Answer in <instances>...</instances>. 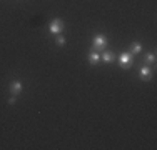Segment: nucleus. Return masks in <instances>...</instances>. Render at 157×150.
<instances>
[{"label": "nucleus", "mask_w": 157, "mask_h": 150, "mask_svg": "<svg viewBox=\"0 0 157 150\" xmlns=\"http://www.w3.org/2000/svg\"><path fill=\"white\" fill-rule=\"evenodd\" d=\"M139 75H140V78H142V80H145V82H147L149 80V78H151V69H149V67L147 65H144V67H140V70H139Z\"/></svg>", "instance_id": "5"}, {"label": "nucleus", "mask_w": 157, "mask_h": 150, "mask_svg": "<svg viewBox=\"0 0 157 150\" xmlns=\"http://www.w3.org/2000/svg\"><path fill=\"white\" fill-rule=\"evenodd\" d=\"M99 60H100V54H99V52L92 50L90 54H89V63H90V65H97Z\"/></svg>", "instance_id": "7"}, {"label": "nucleus", "mask_w": 157, "mask_h": 150, "mask_svg": "<svg viewBox=\"0 0 157 150\" xmlns=\"http://www.w3.org/2000/svg\"><path fill=\"white\" fill-rule=\"evenodd\" d=\"M55 43H57L59 47L65 45V37H63V35H59V37H57V40H55Z\"/></svg>", "instance_id": "10"}, {"label": "nucleus", "mask_w": 157, "mask_h": 150, "mask_svg": "<svg viewBox=\"0 0 157 150\" xmlns=\"http://www.w3.org/2000/svg\"><path fill=\"white\" fill-rule=\"evenodd\" d=\"M130 62H132V54H130V52H124V54H121V57H119V63H121V67H124V69H125Z\"/></svg>", "instance_id": "3"}, {"label": "nucleus", "mask_w": 157, "mask_h": 150, "mask_svg": "<svg viewBox=\"0 0 157 150\" xmlns=\"http://www.w3.org/2000/svg\"><path fill=\"white\" fill-rule=\"evenodd\" d=\"M102 60L105 63L114 62V60H115V54H114V52H110V50H102Z\"/></svg>", "instance_id": "4"}, {"label": "nucleus", "mask_w": 157, "mask_h": 150, "mask_svg": "<svg viewBox=\"0 0 157 150\" xmlns=\"http://www.w3.org/2000/svg\"><path fill=\"white\" fill-rule=\"evenodd\" d=\"M48 32L54 33V35H57V33L63 32V22L60 18H54V20L48 24Z\"/></svg>", "instance_id": "2"}, {"label": "nucleus", "mask_w": 157, "mask_h": 150, "mask_svg": "<svg viewBox=\"0 0 157 150\" xmlns=\"http://www.w3.org/2000/svg\"><path fill=\"white\" fill-rule=\"evenodd\" d=\"M22 92V84L18 80H13L12 84H10V93H13V95H18V93Z\"/></svg>", "instance_id": "6"}, {"label": "nucleus", "mask_w": 157, "mask_h": 150, "mask_svg": "<svg viewBox=\"0 0 157 150\" xmlns=\"http://www.w3.org/2000/svg\"><path fill=\"white\" fill-rule=\"evenodd\" d=\"M129 52H130V54H140V52H142V45L139 42H132V43H130Z\"/></svg>", "instance_id": "8"}, {"label": "nucleus", "mask_w": 157, "mask_h": 150, "mask_svg": "<svg viewBox=\"0 0 157 150\" xmlns=\"http://www.w3.org/2000/svg\"><path fill=\"white\" fill-rule=\"evenodd\" d=\"M107 42L109 40H107V37L104 33H97V35H94V39H92V50H95V52L105 50Z\"/></svg>", "instance_id": "1"}, {"label": "nucleus", "mask_w": 157, "mask_h": 150, "mask_svg": "<svg viewBox=\"0 0 157 150\" xmlns=\"http://www.w3.org/2000/svg\"><path fill=\"white\" fill-rule=\"evenodd\" d=\"M155 62V52H151V54H147L144 57V63L145 65H151V63Z\"/></svg>", "instance_id": "9"}, {"label": "nucleus", "mask_w": 157, "mask_h": 150, "mask_svg": "<svg viewBox=\"0 0 157 150\" xmlns=\"http://www.w3.org/2000/svg\"><path fill=\"white\" fill-rule=\"evenodd\" d=\"M15 102H17L15 95H13V97H10V99H9V103H10V105H13V103H15Z\"/></svg>", "instance_id": "11"}]
</instances>
